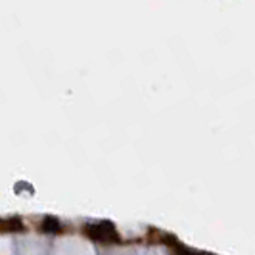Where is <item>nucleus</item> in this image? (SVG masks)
<instances>
[{"label":"nucleus","instance_id":"nucleus-1","mask_svg":"<svg viewBox=\"0 0 255 255\" xmlns=\"http://www.w3.org/2000/svg\"><path fill=\"white\" fill-rule=\"evenodd\" d=\"M87 236H90L96 242L110 244L112 240H117V232H115L112 223H98V225H87Z\"/></svg>","mask_w":255,"mask_h":255},{"label":"nucleus","instance_id":"nucleus-2","mask_svg":"<svg viewBox=\"0 0 255 255\" xmlns=\"http://www.w3.org/2000/svg\"><path fill=\"white\" fill-rule=\"evenodd\" d=\"M40 230L42 232H62V223L56 217H44L40 223Z\"/></svg>","mask_w":255,"mask_h":255}]
</instances>
